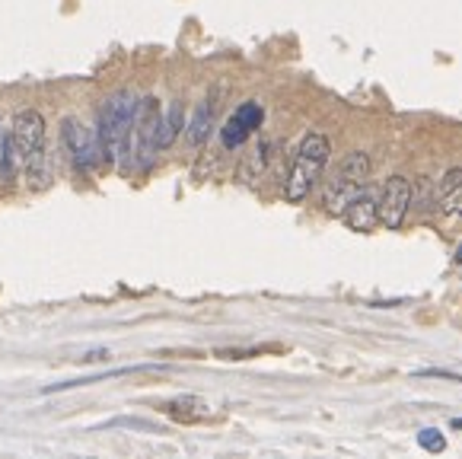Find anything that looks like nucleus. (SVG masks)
Returning <instances> with one entry per match:
<instances>
[{
    "label": "nucleus",
    "instance_id": "obj_12",
    "mask_svg": "<svg viewBox=\"0 0 462 459\" xmlns=\"http://www.w3.org/2000/svg\"><path fill=\"white\" fill-rule=\"evenodd\" d=\"M182 102H172L170 112L160 118V135H157V150H166L172 141L179 137V131H182Z\"/></svg>",
    "mask_w": 462,
    "mask_h": 459
},
{
    "label": "nucleus",
    "instance_id": "obj_2",
    "mask_svg": "<svg viewBox=\"0 0 462 459\" xmlns=\"http://www.w3.org/2000/svg\"><path fill=\"white\" fill-rule=\"evenodd\" d=\"M134 112H137V99H134V93H128V89H122V93H112L99 108L96 135H99L102 156H106L112 166L125 163V160H128V154H131Z\"/></svg>",
    "mask_w": 462,
    "mask_h": 459
},
{
    "label": "nucleus",
    "instance_id": "obj_8",
    "mask_svg": "<svg viewBox=\"0 0 462 459\" xmlns=\"http://www.w3.org/2000/svg\"><path fill=\"white\" fill-rule=\"evenodd\" d=\"M262 118H265V112H262L259 102H243V106L226 118L224 128H220V141H224V147L226 150L243 147V144L255 135V128H262Z\"/></svg>",
    "mask_w": 462,
    "mask_h": 459
},
{
    "label": "nucleus",
    "instance_id": "obj_14",
    "mask_svg": "<svg viewBox=\"0 0 462 459\" xmlns=\"http://www.w3.org/2000/svg\"><path fill=\"white\" fill-rule=\"evenodd\" d=\"M421 377H443V379H456V383H462V377H456V373H449V370H424Z\"/></svg>",
    "mask_w": 462,
    "mask_h": 459
},
{
    "label": "nucleus",
    "instance_id": "obj_13",
    "mask_svg": "<svg viewBox=\"0 0 462 459\" xmlns=\"http://www.w3.org/2000/svg\"><path fill=\"white\" fill-rule=\"evenodd\" d=\"M418 444L430 453H440L443 446H447V440H443V434L437 431V427H424V431H418Z\"/></svg>",
    "mask_w": 462,
    "mask_h": 459
},
{
    "label": "nucleus",
    "instance_id": "obj_6",
    "mask_svg": "<svg viewBox=\"0 0 462 459\" xmlns=\"http://www.w3.org/2000/svg\"><path fill=\"white\" fill-rule=\"evenodd\" d=\"M61 141H64V150H68L70 163H74L80 173H89V169L99 163V156H102L99 135H93L80 118H64Z\"/></svg>",
    "mask_w": 462,
    "mask_h": 459
},
{
    "label": "nucleus",
    "instance_id": "obj_1",
    "mask_svg": "<svg viewBox=\"0 0 462 459\" xmlns=\"http://www.w3.org/2000/svg\"><path fill=\"white\" fill-rule=\"evenodd\" d=\"M16 169L29 173L35 185L48 183V163H45V118L35 108H23L14 118V131L4 141V176H14Z\"/></svg>",
    "mask_w": 462,
    "mask_h": 459
},
{
    "label": "nucleus",
    "instance_id": "obj_17",
    "mask_svg": "<svg viewBox=\"0 0 462 459\" xmlns=\"http://www.w3.org/2000/svg\"><path fill=\"white\" fill-rule=\"evenodd\" d=\"M453 427H456V431H462V418H456V421H453Z\"/></svg>",
    "mask_w": 462,
    "mask_h": 459
},
{
    "label": "nucleus",
    "instance_id": "obj_5",
    "mask_svg": "<svg viewBox=\"0 0 462 459\" xmlns=\"http://www.w3.org/2000/svg\"><path fill=\"white\" fill-rule=\"evenodd\" d=\"M160 102L153 96L147 99H137V112H134V131H131V147H134V156L141 166H147L157 154V135H160Z\"/></svg>",
    "mask_w": 462,
    "mask_h": 459
},
{
    "label": "nucleus",
    "instance_id": "obj_16",
    "mask_svg": "<svg viewBox=\"0 0 462 459\" xmlns=\"http://www.w3.org/2000/svg\"><path fill=\"white\" fill-rule=\"evenodd\" d=\"M456 265H462V246L456 249Z\"/></svg>",
    "mask_w": 462,
    "mask_h": 459
},
{
    "label": "nucleus",
    "instance_id": "obj_3",
    "mask_svg": "<svg viewBox=\"0 0 462 459\" xmlns=\"http://www.w3.org/2000/svg\"><path fill=\"white\" fill-rule=\"evenodd\" d=\"M328 154H332V144H328L326 135L319 131H310V135L300 141L297 156L291 163V173H287V183H284V198L287 201H303L313 185L322 179V169L328 163Z\"/></svg>",
    "mask_w": 462,
    "mask_h": 459
},
{
    "label": "nucleus",
    "instance_id": "obj_9",
    "mask_svg": "<svg viewBox=\"0 0 462 459\" xmlns=\"http://www.w3.org/2000/svg\"><path fill=\"white\" fill-rule=\"evenodd\" d=\"M341 217H345V223L351 230H357V233H367V230L380 220V198H376L370 189H364L361 195L354 198V201L341 211Z\"/></svg>",
    "mask_w": 462,
    "mask_h": 459
},
{
    "label": "nucleus",
    "instance_id": "obj_7",
    "mask_svg": "<svg viewBox=\"0 0 462 459\" xmlns=\"http://www.w3.org/2000/svg\"><path fill=\"white\" fill-rule=\"evenodd\" d=\"M411 183L405 176H389L386 185H383V195H380V223L386 230H399L402 220L408 214V204H411Z\"/></svg>",
    "mask_w": 462,
    "mask_h": 459
},
{
    "label": "nucleus",
    "instance_id": "obj_11",
    "mask_svg": "<svg viewBox=\"0 0 462 459\" xmlns=\"http://www.w3.org/2000/svg\"><path fill=\"white\" fill-rule=\"evenodd\" d=\"M440 208L453 217H462V169H449L440 179Z\"/></svg>",
    "mask_w": 462,
    "mask_h": 459
},
{
    "label": "nucleus",
    "instance_id": "obj_10",
    "mask_svg": "<svg viewBox=\"0 0 462 459\" xmlns=\"http://www.w3.org/2000/svg\"><path fill=\"white\" fill-rule=\"evenodd\" d=\"M217 96L220 89H211V93L204 96L201 102H198L195 115H191V122H189V141L195 144V147H201L208 137H211L214 131V115H217Z\"/></svg>",
    "mask_w": 462,
    "mask_h": 459
},
{
    "label": "nucleus",
    "instance_id": "obj_4",
    "mask_svg": "<svg viewBox=\"0 0 462 459\" xmlns=\"http://www.w3.org/2000/svg\"><path fill=\"white\" fill-rule=\"evenodd\" d=\"M367 179H370V156L364 150L347 154L345 163L335 169V176L326 185V208L332 214H341L354 198L367 189Z\"/></svg>",
    "mask_w": 462,
    "mask_h": 459
},
{
    "label": "nucleus",
    "instance_id": "obj_15",
    "mask_svg": "<svg viewBox=\"0 0 462 459\" xmlns=\"http://www.w3.org/2000/svg\"><path fill=\"white\" fill-rule=\"evenodd\" d=\"M4 141H7V137H4V131H0V166H4Z\"/></svg>",
    "mask_w": 462,
    "mask_h": 459
}]
</instances>
